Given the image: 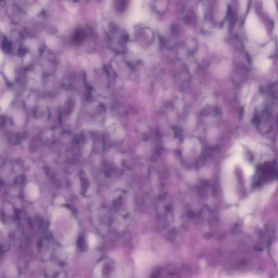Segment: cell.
I'll return each mask as SVG.
<instances>
[{"mask_svg": "<svg viewBox=\"0 0 278 278\" xmlns=\"http://www.w3.org/2000/svg\"><path fill=\"white\" fill-rule=\"evenodd\" d=\"M13 98V96L12 94L9 92H6L4 95L1 101L0 102V105L2 108V110L4 111L6 109L7 107H8L10 102L12 100Z\"/></svg>", "mask_w": 278, "mask_h": 278, "instance_id": "obj_1", "label": "cell"}, {"mask_svg": "<svg viewBox=\"0 0 278 278\" xmlns=\"http://www.w3.org/2000/svg\"><path fill=\"white\" fill-rule=\"evenodd\" d=\"M3 55L2 53L1 52H0V64L1 63V62L3 60Z\"/></svg>", "mask_w": 278, "mask_h": 278, "instance_id": "obj_7", "label": "cell"}, {"mask_svg": "<svg viewBox=\"0 0 278 278\" xmlns=\"http://www.w3.org/2000/svg\"><path fill=\"white\" fill-rule=\"evenodd\" d=\"M4 72L7 78L10 80H13L14 77V72L13 67L10 65L7 64L4 68Z\"/></svg>", "mask_w": 278, "mask_h": 278, "instance_id": "obj_2", "label": "cell"}, {"mask_svg": "<svg viewBox=\"0 0 278 278\" xmlns=\"http://www.w3.org/2000/svg\"><path fill=\"white\" fill-rule=\"evenodd\" d=\"M88 242H89V245L91 247H93L95 246L96 242V238L93 234H90L88 236Z\"/></svg>", "mask_w": 278, "mask_h": 278, "instance_id": "obj_4", "label": "cell"}, {"mask_svg": "<svg viewBox=\"0 0 278 278\" xmlns=\"http://www.w3.org/2000/svg\"><path fill=\"white\" fill-rule=\"evenodd\" d=\"M40 2L42 3H44L45 2L46 0H40Z\"/></svg>", "mask_w": 278, "mask_h": 278, "instance_id": "obj_8", "label": "cell"}, {"mask_svg": "<svg viewBox=\"0 0 278 278\" xmlns=\"http://www.w3.org/2000/svg\"><path fill=\"white\" fill-rule=\"evenodd\" d=\"M127 6V0H117L116 1L115 7L117 10L119 12L123 11L125 9L126 7Z\"/></svg>", "mask_w": 278, "mask_h": 278, "instance_id": "obj_3", "label": "cell"}, {"mask_svg": "<svg viewBox=\"0 0 278 278\" xmlns=\"http://www.w3.org/2000/svg\"><path fill=\"white\" fill-rule=\"evenodd\" d=\"M94 274L95 276L97 277H100L101 274V267L100 266H97L95 268V271H94Z\"/></svg>", "mask_w": 278, "mask_h": 278, "instance_id": "obj_6", "label": "cell"}, {"mask_svg": "<svg viewBox=\"0 0 278 278\" xmlns=\"http://www.w3.org/2000/svg\"><path fill=\"white\" fill-rule=\"evenodd\" d=\"M40 7L37 6L33 7V8H32L31 9H29V10L28 11V14L31 16L35 15H37L38 13L40 12Z\"/></svg>", "mask_w": 278, "mask_h": 278, "instance_id": "obj_5", "label": "cell"}]
</instances>
